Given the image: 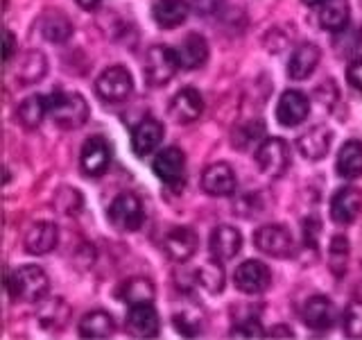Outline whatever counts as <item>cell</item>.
I'll list each match as a JSON object with an SVG mask.
<instances>
[{
  "label": "cell",
  "mask_w": 362,
  "mask_h": 340,
  "mask_svg": "<svg viewBox=\"0 0 362 340\" xmlns=\"http://www.w3.org/2000/svg\"><path fill=\"white\" fill-rule=\"evenodd\" d=\"M88 102L82 94L57 91L48 96V116L62 130H77L88 120Z\"/></svg>",
  "instance_id": "1"
},
{
  "label": "cell",
  "mask_w": 362,
  "mask_h": 340,
  "mask_svg": "<svg viewBox=\"0 0 362 340\" xmlns=\"http://www.w3.org/2000/svg\"><path fill=\"white\" fill-rule=\"evenodd\" d=\"M11 298L21 302H43L50 288V279L39 266H21L7 277Z\"/></svg>",
  "instance_id": "2"
},
{
  "label": "cell",
  "mask_w": 362,
  "mask_h": 340,
  "mask_svg": "<svg viewBox=\"0 0 362 340\" xmlns=\"http://www.w3.org/2000/svg\"><path fill=\"white\" fill-rule=\"evenodd\" d=\"M177 68H179V60H177L175 48L152 45V48L145 52L143 75H145V82L150 86H165L170 79L175 77Z\"/></svg>",
  "instance_id": "3"
},
{
  "label": "cell",
  "mask_w": 362,
  "mask_h": 340,
  "mask_svg": "<svg viewBox=\"0 0 362 340\" xmlns=\"http://www.w3.org/2000/svg\"><path fill=\"white\" fill-rule=\"evenodd\" d=\"M154 175L173 191H181L186 184V154L179 147H163L154 157Z\"/></svg>",
  "instance_id": "4"
},
{
  "label": "cell",
  "mask_w": 362,
  "mask_h": 340,
  "mask_svg": "<svg viewBox=\"0 0 362 340\" xmlns=\"http://www.w3.org/2000/svg\"><path fill=\"white\" fill-rule=\"evenodd\" d=\"M290 145L283 139H265L256 150V164L267 177H283L290 168Z\"/></svg>",
  "instance_id": "5"
},
{
  "label": "cell",
  "mask_w": 362,
  "mask_h": 340,
  "mask_svg": "<svg viewBox=\"0 0 362 340\" xmlns=\"http://www.w3.org/2000/svg\"><path fill=\"white\" fill-rule=\"evenodd\" d=\"M95 91H98V96L107 102H122L132 96L134 77L124 66H111L107 71L100 73L95 82Z\"/></svg>",
  "instance_id": "6"
},
{
  "label": "cell",
  "mask_w": 362,
  "mask_h": 340,
  "mask_svg": "<svg viewBox=\"0 0 362 340\" xmlns=\"http://www.w3.org/2000/svg\"><path fill=\"white\" fill-rule=\"evenodd\" d=\"M109 220L120 232H136L143 222V202L134 193H120L109 207Z\"/></svg>",
  "instance_id": "7"
},
{
  "label": "cell",
  "mask_w": 362,
  "mask_h": 340,
  "mask_svg": "<svg viewBox=\"0 0 362 340\" xmlns=\"http://www.w3.org/2000/svg\"><path fill=\"white\" fill-rule=\"evenodd\" d=\"M254 245L267 256L288 259L294 249V238L283 225H263L254 232Z\"/></svg>",
  "instance_id": "8"
},
{
  "label": "cell",
  "mask_w": 362,
  "mask_h": 340,
  "mask_svg": "<svg viewBox=\"0 0 362 340\" xmlns=\"http://www.w3.org/2000/svg\"><path fill=\"white\" fill-rule=\"evenodd\" d=\"M233 283H235V288L245 295H260L269 288L272 272L265 264H260V261H245V264L235 268Z\"/></svg>",
  "instance_id": "9"
},
{
  "label": "cell",
  "mask_w": 362,
  "mask_h": 340,
  "mask_svg": "<svg viewBox=\"0 0 362 340\" xmlns=\"http://www.w3.org/2000/svg\"><path fill=\"white\" fill-rule=\"evenodd\" d=\"M111 164V147L107 139L102 136H90L82 145V154H79V166H82L84 175L88 177H100L107 173Z\"/></svg>",
  "instance_id": "10"
},
{
  "label": "cell",
  "mask_w": 362,
  "mask_h": 340,
  "mask_svg": "<svg viewBox=\"0 0 362 340\" xmlns=\"http://www.w3.org/2000/svg\"><path fill=\"white\" fill-rule=\"evenodd\" d=\"M308 113H310V102L301 91H286V94L279 98L276 120L283 128H297V125H301L308 118Z\"/></svg>",
  "instance_id": "11"
},
{
  "label": "cell",
  "mask_w": 362,
  "mask_h": 340,
  "mask_svg": "<svg viewBox=\"0 0 362 340\" xmlns=\"http://www.w3.org/2000/svg\"><path fill=\"white\" fill-rule=\"evenodd\" d=\"M362 211V191L356 186L339 188L331 200V218L335 225H351Z\"/></svg>",
  "instance_id": "12"
},
{
  "label": "cell",
  "mask_w": 362,
  "mask_h": 340,
  "mask_svg": "<svg viewBox=\"0 0 362 340\" xmlns=\"http://www.w3.org/2000/svg\"><path fill=\"white\" fill-rule=\"evenodd\" d=\"M301 317L305 327H310L313 332H326V329H331L335 324L337 309L331 300L324 298V295H315V298H310L303 304Z\"/></svg>",
  "instance_id": "13"
},
{
  "label": "cell",
  "mask_w": 362,
  "mask_h": 340,
  "mask_svg": "<svg viewBox=\"0 0 362 340\" xmlns=\"http://www.w3.org/2000/svg\"><path fill=\"white\" fill-rule=\"evenodd\" d=\"M235 173L229 164H211L202 175V188L213 198H226L235 193Z\"/></svg>",
  "instance_id": "14"
},
{
  "label": "cell",
  "mask_w": 362,
  "mask_h": 340,
  "mask_svg": "<svg viewBox=\"0 0 362 340\" xmlns=\"http://www.w3.org/2000/svg\"><path fill=\"white\" fill-rule=\"evenodd\" d=\"M170 118L175 123H195L202 113H204V100H202V94L197 89H181L179 94L173 98L170 102Z\"/></svg>",
  "instance_id": "15"
},
{
  "label": "cell",
  "mask_w": 362,
  "mask_h": 340,
  "mask_svg": "<svg viewBox=\"0 0 362 340\" xmlns=\"http://www.w3.org/2000/svg\"><path fill=\"white\" fill-rule=\"evenodd\" d=\"M127 329L136 338H156L158 336L161 320H158V313L152 306V302L132 306L127 313Z\"/></svg>",
  "instance_id": "16"
},
{
  "label": "cell",
  "mask_w": 362,
  "mask_h": 340,
  "mask_svg": "<svg viewBox=\"0 0 362 340\" xmlns=\"http://www.w3.org/2000/svg\"><path fill=\"white\" fill-rule=\"evenodd\" d=\"M197 234L190 230V227H175L173 232H168L163 238V249L165 254L177 261V264H184V261L192 259L197 252Z\"/></svg>",
  "instance_id": "17"
},
{
  "label": "cell",
  "mask_w": 362,
  "mask_h": 340,
  "mask_svg": "<svg viewBox=\"0 0 362 340\" xmlns=\"http://www.w3.org/2000/svg\"><path fill=\"white\" fill-rule=\"evenodd\" d=\"M240 247H243V234L238 232L235 227L220 225L211 232V238H209L211 256L220 261H229L240 252Z\"/></svg>",
  "instance_id": "18"
},
{
  "label": "cell",
  "mask_w": 362,
  "mask_h": 340,
  "mask_svg": "<svg viewBox=\"0 0 362 340\" xmlns=\"http://www.w3.org/2000/svg\"><path fill=\"white\" fill-rule=\"evenodd\" d=\"M331 143H333V132L324 128V125H315V128H310L297 139V150L305 159H310V162H320L331 150Z\"/></svg>",
  "instance_id": "19"
},
{
  "label": "cell",
  "mask_w": 362,
  "mask_h": 340,
  "mask_svg": "<svg viewBox=\"0 0 362 340\" xmlns=\"http://www.w3.org/2000/svg\"><path fill=\"white\" fill-rule=\"evenodd\" d=\"M175 52L179 60V68H184V71H197L209 60V43L202 34H188L175 48Z\"/></svg>",
  "instance_id": "20"
},
{
  "label": "cell",
  "mask_w": 362,
  "mask_h": 340,
  "mask_svg": "<svg viewBox=\"0 0 362 340\" xmlns=\"http://www.w3.org/2000/svg\"><path fill=\"white\" fill-rule=\"evenodd\" d=\"M57 243H59V230H57L54 222H45V220L32 225L30 232L25 234V241H23L25 249L34 256L52 252Z\"/></svg>",
  "instance_id": "21"
},
{
  "label": "cell",
  "mask_w": 362,
  "mask_h": 340,
  "mask_svg": "<svg viewBox=\"0 0 362 340\" xmlns=\"http://www.w3.org/2000/svg\"><path fill=\"white\" fill-rule=\"evenodd\" d=\"M163 143V125L154 118H145L132 134V147L139 157H147Z\"/></svg>",
  "instance_id": "22"
},
{
  "label": "cell",
  "mask_w": 362,
  "mask_h": 340,
  "mask_svg": "<svg viewBox=\"0 0 362 340\" xmlns=\"http://www.w3.org/2000/svg\"><path fill=\"white\" fill-rule=\"evenodd\" d=\"M48 73V62H45V55L41 50H28L18 57V66L14 71V79L18 84L28 86V84H37Z\"/></svg>",
  "instance_id": "23"
},
{
  "label": "cell",
  "mask_w": 362,
  "mask_h": 340,
  "mask_svg": "<svg viewBox=\"0 0 362 340\" xmlns=\"http://www.w3.org/2000/svg\"><path fill=\"white\" fill-rule=\"evenodd\" d=\"M190 14L188 0H156L152 7L154 23L163 30H175L184 23Z\"/></svg>",
  "instance_id": "24"
},
{
  "label": "cell",
  "mask_w": 362,
  "mask_h": 340,
  "mask_svg": "<svg viewBox=\"0 0 362 340\" xmlns=\"http://www.w3.org/2000/svg\"><path fill=\"white\" fill-rule=\"evenodd\" d=\"M322 50L315 43H301L297 50L290 55L288 62V75L292 79H305L315 73V68L320 66Z\"/></svg>",
  "instance_id": "25"
},
{
  "label": "cell",
  "mask_w": 362,
  "mask_h": 340,
  "mask_svg": "<svg viewBox=\"0 0 362 340\" xmlns=\"http://www.w3.org/2000/svg\"><path fill=\"white\" fill-rule=\"evenodd\" d=\"M79 336L90 338V340H100V338H109L116 332V322L107 311H90L86 313L82 320H79Z\"/></svg>",
  "instance_id": "26"
},
{
  "label": "cell",
  "mask_w": 362,
  "mask_h": 340,
  "mask_svg": "<svg viewBox=\"0 0 362 340\" xmlns=\"http://www.w3.org/2000/svg\"><path fill=\"white\" fill-rule=\"evenodd\" d=\"M337 175L344 179L362 177V141H346L337 154Z\"/></svg>",
  "instance_id": "27"
},
{
  "label": "cell",
  "mask_w": 362,
  "mask_h": 340,
  "mask_svg": "<svg viewBox=\"0 0 362 340\" xmlns=\"http://www.w3.org/2000/svg\"><path fill=\"white\" fill-rule=\"evenodd\" d=\"M45 116H48V98L39 94L25 98L16 109V118L25 130H37Z\"/></svg>",
  "instance_id": "28"
},
{
  "label": "cell",
  "mask_w": 362,
  "mask_h": 340,
  "mask_svg": "<svg viewBox=\"0 0 362 340\" xmlns=\"http://www.w3.org/2000/svg\"><path fill=\"white\" fill-rule=\"evenodd\" d=\"M349 3L346 0H326L320 9V26L326 32H342L349 26Z\"/></svg>",
  "instance_id": "29"
},
{
  "label": "cell",
  "mask_w": 362,
  "mask_h": 340,
  "mask_svg": "<svg viewBox=\"0 0 362 340\" xmlns=\"http://www.w3.org/2000/svg\"><path fill=\"white\" fill-rule=\"evenodd\" d=\"M41 34H43V39L50 43H64L71 39L73 23L64 11H48V14L41 18Z\"/></svg>",
  "instance_id": "30"
},
{
  "label": "cell",
  "mask_w": 362,
  "mask_h": 340,
  "mask_svg": "<svg viewBox=\"0 0 362 340\" xmlns=\"http://www.w3.org/2000/svg\"><path fill=\"white\" fill-rule=\"evenodd\" d=\"M154 295H156L154 283L147 277H132V279H127L122 283V290H120V298L129 306L154 302Z\"/></svg>",
  "instance_id": "31"
},
{
  "label": "cell",
  "mask_w": 362,
  "mask_h": 340,
  "mask_svg": "<svg viewBox=\"0 0 362 340\" xmlns=\"http://www.w3.org/2000/svg\"><path fill=\"white\" fill-rule=\"evenodd\" d=\"M197 283L209 293H222L224 288V270L220 266V259H211L206 264H202L197 268Z\"/></svg>",
  "instance_id": "32"
},
{
  "label": "cell",
  "mask_w": 362,
  "mask_h": 340,
  "mask_svg": "<svg viewBox=\"0 0 362 340\" xmlns=\"http://www.w3.org/2000/svg\"><path fill=\"white\" fill-rule=\"evenodd\" d=\"M349 261V241L344 236H333L331 247H328V268L335 277H342L346 272Z\"/></svg>",
  "instance_id": "33"
},
{
  "label": "cell",
  "mask_w": 362,
  "mask_h": 340,
  "mask_svg": "<svg viewBox=\"0 0 362 340\" xmlns=\"http://www.w3.org/2000/svg\"><path fill=\"white\" fill-rule=\"evenodd\" d=\"M342 327L349 338H362V300L351 302L344 309Z\"/></svg>",
  "instance_id": "34"
},
{
  "label": "cell",
  "mask_w": 362,
  "mask_h": 340,
  "mask_svg": "<svg viewBox=\"0 0 362 340\" xmlns=\"http://www.w3.org/2000/svg\"><path fill=\"white\" fill-rule=\"evenodd\" d=\"M175 327L179 329V334L184 336H199L202 329H204V322H202V313H192V311H181V313H175L173 317Z\"/></svg>",
  "instance_id": "35"
},
{
  "label": "cell",
  "mask_w": 362,
  "mask_h": 340,
  "mask_svg": "<svg viewBox=\"0 0 362 340\" xmlns=\"http://www.w3.org/2000/svg\"><path fill=\"white\" fill-rule=\"evenodd\" d=\"M62 304V300H48L43 304V309H41V313H39V317H41V322L48 327V329H59L64 322H66V317H68V313H57V306Z\"/></svg>",
  "instance_id": "36"
},
{
  "label": "cell",
  "mask_w": 362,
  "mask_h": 340,
  "mask_svg": "<svg viewBox=\"0 0 362 340\" xmlns=\"http://www.w3.org/2000/svg\"><path fill=\"white\" fill-rule=\"evenodd\" d=\"M263 134H265V123L256 118V120H249L247 125H243V128L233 134V141L243 139V136H245V141L240 143V147H249V143L256 141V139H260Z\"/></svg>",
  "instance_id": "37"
},
{
  "label": "cell",
  "mask_w": 362,
  "mask_h": 340,
  "mask_svg": "<svg viewBox=\"0 0 362 340\" xmlns=\"http://www.w3.org/2000/svg\"><path fill=\"white\" fill-rule=\"evenodd\" d=\"M231 336H235V338H263L265 334H263V327H260L256 320H247V322L235 324Z\"/></svg>",
  "instance_id": "38"
},
{
  "label": "cell",
  "mask_w": 362,
  "mask_h": 340,
  "mask_svg": "<svg viewBox=\"0 0 362 340\" xmlns=\"http://www.w3.org/2000/svg\"><path fill=\"white\" fill-rule=\"evenodd\" d=\"M346 79H349L351 86L362 94V55L349 62V66H346Z\"/></svg>",
  "instance_id": "39"
},
{
  "label": "cell",
  "mask_w": 362,
  "mask_h": 340,
  "mask_svg": "<svg viewBox=\"0 0 362 340\" xmlns=\"http://www.w3.org/2000/svg\"><path fill=\"white\" fill-rule=\"evenodd\" d=\"M222 5H224V0H195V3H192V7H195V11H197L199 16L218 14Z\"/></svg>",
  "instance_id": "40"
},
{
  "label": "cell",
  "mask_w": 362,
  "mask_h": 340,
  "mask_svg": "<svg viewBox=\"0 0 362 340\" xmlns=\"http://www.w3.org/2000/svg\"><path fill=\"white\" fill-rule=\"evenodd\" d=\"M14 45H16L14 32H7V34H5V62H7V64H9L11 60H14Z\"/></svg>",
  "instance_id": "41"
},
{
  "label": "cell",
  "mask_w": 362,
  "mask_h": 340,
  "mask_svg": "<svg viewBox=\"0 0 362 340\" xmlns=\"http://www.w3.org/2000/svg\"><path fill=\"white\" fill-rule=\"evenodd\" d=\"M75 3H77L79 7H82V9L90 11V9H95V7L102 3V0H75Z\"/></svg>",
  "instance_id": "42"
},
{
  "label": "cell",
  "mask_w": 362,
  "mask_h": 340,
  "mask_svg": "<svg viewBox=\"0 0 362 340\" xmlns=\"http://www.w3.org/2000/svg\"><path fill=\"white\" fill-rule=\"evenodd\" d=\"M303 5H308V7H317V5H324L326 0H301Z\"/></svg>",
  "instance_id": "43"
}]
</instances>
